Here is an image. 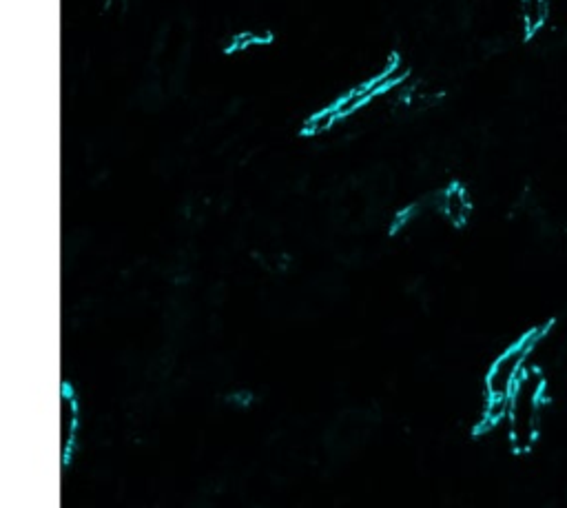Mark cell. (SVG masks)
I'll list each match as a JSON object with an SVG mask.
<instances>
[{
  "label": "cell",
  "instance_id": "5b68a950",
  "mask_svg": "<svg viewBox=\"0 0 567 508\" xmlns=\"http://www.w3.org/2000/svg\"><path fill=\"white\" fill-rule=\"evenodd\" d=\"M78 430V406L71 393H62L60 398V451L67 455L74 447V438Z\"/></svg>",
  "mask_w": 567,
  "mask_h": 508
},
{
  "label": "cell",
  "instance_id": "277c9868",
  "mask_svg": "<svg viewBox=\"0 0 567 508\" xmlns=\"http://www.w3.org/2000/svg\"><path fill=\"white\" fill-rule=\"evenodd\" d=\"M518 18L526 38H535L550 21V0H518Z\"/></svg>",
  "mask_w": 567,
  "mask_h": 508
},
{
  "label": "cell",
  "instance_id": "3957f363",
  "mask_svg": "<svg viewBox=\"0 0 567 508\" xmlns=\"http://www.w3.org/2000/svg\"><path fill=\"white\" fill-rule=\"evenodd\" d=\"M439 209L448 217L450 225L463 226L472 214V202H470L468 191L462 185H450L439 196Z\"/></svg>",
  "mask_w": 567,
  "mask_h": 508
},
{
  "label": "cell",
  "instance_id": "6da1fadb",
  "mask_svg": "<svg viewBox=\"0 0 567 508\" xmlns=\"http://www.w3.org/2000/svg\"><path fill=\"white\" fill-rule=\"evenodd\" d=\"M545 375L530 366L506 402L503 418L508 424V438L517 451H527L539 439L543 411H545Z\"/></svg>",
  "mask_w": 567,
  "mask_h": 508
},
{
  "label": "cell",
  "instance_id": "52a82bcc",
  "mask_svg": "<svg viewBox=\"0 0 567 508\" xmlns=\"http://www.w3.org/2000/svg\"><path fill=\"white\" fill-rule=\"evenodd\" d=\"M339 120V114L335 109V105H331V107L317 111L315 115H310L308 123H306V134L308 135H322L326 132H331L333 125H335Z\"/></svg>",
  "mask_w": 567,
  "mask_h": 508
},
{
  "label": "cell",
  "instance_id": "8992f818",
  "mask_svg": "<svg viewBox=\"0 0 567 508\" xmlns=\"http://www.w3.org/2000/svg\"><path fill=\"white\" fill-rule=\"evenodd\" d=\"M372 98H375V96L370 94V89H368L366 85H361V87H357V89L348 91L346 96H342V98H339L337 103H335V109H337L339 118H346V115L355 114L357 109H361L363 105L370 103Z\"/></svg>",
  "mask_w": 567,
  "mask_h": 508
},
{
  "label": "cell",
  "instance_id": "7a4b0ae2",
  "mask_svg": "<svg viewBox=\"0 0 567 508\" xmlns=\"http://www.w3.org/2000/svg\"><path fill=\"white\" fill-rule=\"evenodd\" d=\"M541 340V331H532L527 336L518 337L515 345H510L503 353H498L486 375V400H488V418L498 420L506 415V402L515 386L530 369V357Z\"/></svg>",
  "mask_w": 567,
  "mask_h": 508
}]
</instances>
